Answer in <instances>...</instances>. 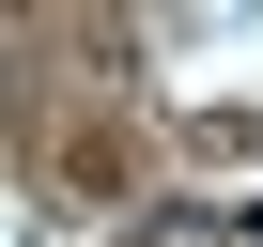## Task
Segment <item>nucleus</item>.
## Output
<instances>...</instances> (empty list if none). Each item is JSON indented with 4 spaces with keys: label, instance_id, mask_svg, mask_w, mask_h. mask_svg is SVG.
Instances as JSON below:
<instances>
[{
    "label": "nucleus",
    "instance_id": "nucleus-1",
    "mask_svg": "<svg viewBox=\"0 0 263 247\" xmlns=\"http://www.w3.org/2000/svg\"><path fill=\"white\" fill-rule=\"evenodd\" d=\"M140 247H232V216H217V201H155V216H140Z\"/></svg>",
    "mask_w": 263,
    "mask_h": 247
}]
</instances>
